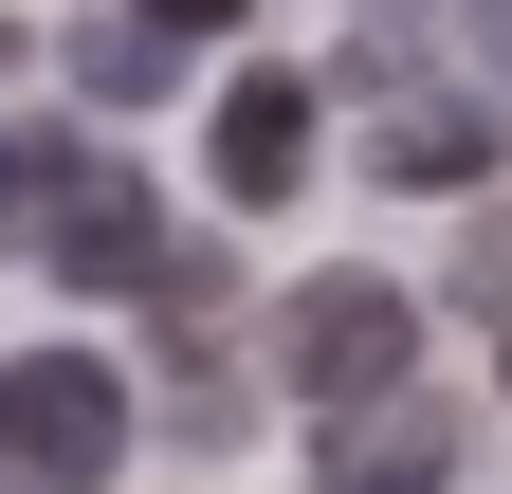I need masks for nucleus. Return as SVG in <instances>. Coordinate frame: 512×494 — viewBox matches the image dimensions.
<instances>
[{
  "instance_id": "nucleus-10",
  "label": "nucleus",
  "mask_w": 512,
  "mask_h": 494,
  "mask_svg": "<svg viewBox=\"0 0 512 494\" xmlns=\"http://www.w3.org/2000/svg\"><path fill=\"white\" fill-rule=\"evenodd\" d=\"M476 37H494V74H512V0H476Z\"/></svg>"
},
{
  "instance_id": "nucleus-3",
  "label": "nucleus",
  "mask_w": 512,
  "mask_h": 494,
  "mask_svg": "<svg viewBox=\"0 0 512 494\" xmlns=\"http://www.w3.org/2000/svg\"><path fill=\"white\" fill-rule=\"evenodd\" d=\"M458 476V403L384 385V403H330V440H311V494H439Z\"/></svg>"
},
{
  "instance_id": "nucleus-6",
  "label": "nucleus",
  "mask_w": 512,
  "mask_h": 494,
  "mask_svg": "<svg viewBox=\"0 0 512 494\" xmlns=\"http://www.w3.org/2000/svg\"><path fill=\"white\" fill-rule=\"evenodd\" d=\"M366 165H384V183H476V165H494V110H476V92H403V110L366 129Z\"/></svg>"
},
{
  "instance_id": "nucleus-9",
  "label": "nucleus",
  "mask_w": 512,
  "mask_h": 494,
  "mask_svg": "<svg viewBox=\"0 0 512 494\" xmlns=\"http://www.w3.org/2000/svg\"><path fill=\"white\" fill-rule=\"evenodd\" d=\"M147 19H165V37H220V19H238V0H147Z\"/></svg>"
},
{
  "instance_id": "nucleus-2",
  "label": "nucleus",
  "mask_w": 512,
  "mask_h": 494,
  "mask_svg": "<svg viewBox=\"0 0 512 494\" xmlns=\"http://www.w3.org/2000/svg\"><path fill=\"white\" fill-rule=\"evenodd\" d=\"M110 458H128V385L92 348H19L0 366V476L19 494H110Z\"/></svg>"
},
{
  "instance_id": "nucleus-8",
  "label": "nucleus",
  "mask_w": 512,
  "mask_h": 494,
  "mask_svg": "<svg viewBox=\"0 0 512 494\" xmlns=\"http://www.w3.org/2000/svg\"><path fill=\"white\" fill-rule=\"evenodd\" d=\"M74 74H92L110 110H165V92H183V37H165V19H110V37L74 55Z\"/></svg>"
},
{
  "instance_id": "nucleus-1",
  "label": "nucleus",
  "mask_w": 512,
  "mask_h": 494,
  "mask_svg": "<svg viewBox=\"0 0 512 494\" xmlns=\"http://www.w3.org/2000/svg\"><path fill=\"white\" fill-rule=\"evenodd\" d=\"M403 366H421V293L403 275H293L275 293V385L293 403H384V385H403Z\"/></svg>"
},
{
  "instance_id": "nucleus-4",
  "label": "nucleus",
  "mask_w": 512,
  "mask_h": 494,
  "mask_svg": "<svg viewBox=\"0 0 512 494\" xmlns=\"http://www.w3.org/2000/svg\"><path fill=\"white\" fill-rule=\"evenodd\" d=\"M165 257H183V238H165V202L92 165V183H74V220H55V275H74V293H147Z\"/></svg>"
},
{
  "instance_id": "nucleus-7",
  "label": "nucleus",
  "mask_w": 512,
  "mask_h": 494,
  "mask_svg": "<svg viewBox=\"0 0 512 494\" xmlns=\"http://www.w3.org/2000/svg\"><path fill=\"white\" fill-rule=\"evenodd\" d=\"M74 147H55V129H0V257H55V220H74Z\"/></svg>"
},
{
  "instance_id": "nucleus-5",
  "label": "nucleus",
  "mask_w": 512,
  "mask_h": 494,
  "mask_svg": "<svg viewBox=\"0 0 512 494\" xmlns=\"http://www.w3.org/2000/svg\"><path fill=\"white\" fill-rule=\"evenodd\" d=\"M202 165H220V202H293V165H311V92H293V74H238L220 129H202Z\"/></svg>"
}]
</instances>
